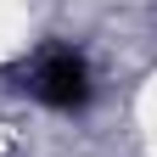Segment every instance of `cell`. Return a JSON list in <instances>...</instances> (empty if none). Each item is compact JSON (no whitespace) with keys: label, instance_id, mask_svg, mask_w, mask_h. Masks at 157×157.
Listing matches in <instances>:
<instances>
[{"label":"cell","instance_id":"6da1fadb","mask_svg":"<svg viewBox=\"0 0 157 157\" xmlns=\"http://www.w3.org/2000/svg\"><path fill=\"white\" fill-rule=\"evenodd\" d=\"M28 90H34V101H45L56 112H78L90 101V62L73 45H45L28 73Z\"/></svg>","mask_w":157,"mask_h":157}]
</instances>
